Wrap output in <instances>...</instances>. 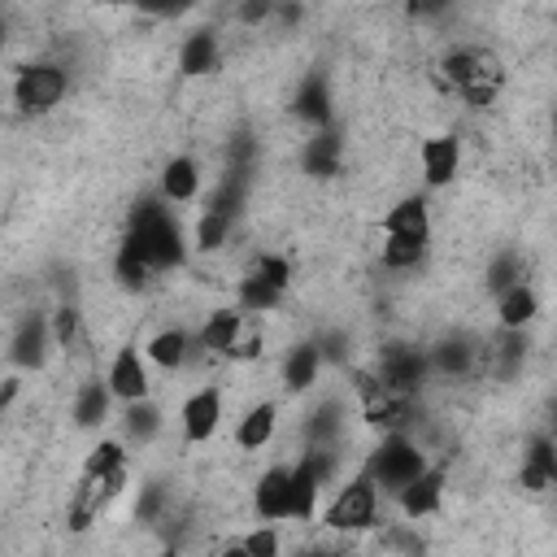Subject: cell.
Segmentation results:
<instances>
[{
	"label": "cell",
	"mask_w": 557,
	"mask_h": 557,
	"mask_svg": "<svg viewBox=\"0 0 557 557\" xmlns=\"http://www.w3.org/2000/svg\"><path fill=\"white\" fill-rule=\"evenodd\" d=\"M126 239L139 248V257L148 261V270H170L183 261L187 244H183V226L178 218L165 209L161 196H144L135 209H131V231Z\"/></svg>",
	"instance_id": "cell-1"
},
{
	"label": "cell",
	"mask_w": 557,
	"mask_h": 557,
	"mask_svg": "<svg viewBox=\"0 0 557 557\" xmlns=\"http://www.w3.org/2000/svg\"><path fill=\"white\" fill-rule=\"evenodd\" d=\"M70 91V74L61 61H26L13 74V109L26 117H44L52 113Z\"/></svg>",
	"instance_id": "cell-2"
},
{
	"label": "cell",
	"mask_w": 557,
	"mask_h": 557,
	"mask_svg": "<svg viewBox=\"0 0 557 557\" xmlns=\"http://www.w3.org/2000/svg\"><path fill=\"white\" fill-rule=\"evenodd\" d=\"M426 470V453L405 435V431H387L383 435V444L370 453V461H366V474L374 479V487L379 492H400L405 483H413L418 474Z\"/></svg>",
	"instance_id": "cell-3"
},
{
	"label": "cell",
	"mask_w": 557,
	"mask_h": 557,
	"mask_svg": "<svg viewBox=\"0 0 557 557\" xmlns=\"http://www.w3.org/2000/svg\"><path fill=\"white\" fill-rule=\"evenodd\" d=\"M374 518H379V487H374V479L366 470L352 474L335 492V500L326 505V513H322V522L331 531H366V527H374Z\"/></svg>",
	"instance_id": "cell-4"
},
{
	"label": "cell",
	"mask_w": 557,
	"mask_h": 557,
	"mask_svg": "<svg viewBox=\"0 0 557 557\" xmlns=\"http://www.w3.org/2000/svg\"><path fill=\"white\" fill-rule=\"evenodd\" d=\"M426 370H431V361H426V352L422 348H409V344H387L383 348V357H379V387L383 392H392V396H413L418 387H422V379H426Z\"/></svg>",
	"instance_id": "cell-5"
},
{
	"label": "cell",
	"mask_w": 557,
	"mask_h": 557,
	"mask_svg": "<svg viewBox=\"0 0 557 557\" xmlns=\"http://www.w3.org/2000/svg\"><path fill=\"white\" fill-rule=\"evenodd\" d=\"M326 474H331L326 448H309V453L292 466V518H296V522H313L318 496H322V487H326Z\"/></svg>",
	"instance_id": "cell-6"
},
{
	"label": "cell",
	"mask_w": 557,
	"mask_h": 557,
	"mask_svg": "<svg viewBox=\"0 0 557 557\" xmlns=\"http://www.w3.org/2000/svg\"><path fill=\"white\" fill-rule=\"evenodd\" d=\"M178 422H183V440H187V444L213 440V431L222 426V387H218V383L196 387V392L183 400Z\"/></svg>",
	"instance_id": "cell-7"
},
{
	"label": "cell",
	"mask_w": 557,
	"mask_h": 557,
	"mask_svg": "<svg viewBox=\"0 0 557 557\" xmlns=\"http://www.w3.org/2000/svg\"><path fill=\"white\" fill-rule=\"evenodd\" d=\"M104 387H109V396H113V400H122V405L148 400V366H144V357H139V348H135V344L117 348V357L109 361Z\"/></svg>",
	"instance_id": "cell-8"
},
{
	"label": "cell",
	"mask_w": 557,
	"mask_h": 557,
	"mask_svg": "<svg viewBox=\"0 0 557 557\" xmlns=\"http://www.w3.org/2000/svg\"><path fill=\"white\" fill-rule=\"evenodd\" d=\"M444 487H448V470L426 461V470H422L413 483H405V487L396 492V505H400V513L413 518V522H418V518H431V513H440V505H444Z\"/></svg>",
	"instance_id": "cell-9"
},
{
	"label": "cell",
	"mask_w": 557,
	"mask_h": 557,
	"mask_svg": "<svg viewBox=\"0 0 557 557\" xmlns=\"http://www.w3.org/2000/svg\"><path fill=\"white\" fill-rule=\"evenodd\" d=\"M252 509L265 522L292 518V466H270L252 487Z\"/></svg>",
	"instance_id": "cell-10"
},
{
	"label": "cell",
	"mask_w": 557,
	"mask_h": 557,
	"mask_svg": "<svg viewBox=\"0 0 557 557\" xmlns=\"http://www.w3.org/2000/svg\"><path fill=\"white\" fill-rule=\"evenodd\" d=\"M48 348H52V331H48V318L44 313H26L13 331V344H9V357L13 366H26V370H39L48 361Z\"/></svg>",
	"instance_id": "cell-11"
},
{
	"label": "cell",
	"mask_w": 557,
	"mask_h": 557,
	"mask_svg": "<svg viewBox=\"0 0 557 557\" xmlns=\"http://www.w3.org/2000/svg\"><path fill=\"white\" fill-rule=\"evenodd\" d=\"M440 70H444V78L453 83V91H470V87H479V83H496V70H492V61H487L479 48H453V52L440 61Z\"/></svg>",
	"instance_id": "cell-12"
},
{
	"label": "cell",
	"mask_w": 557,
	"mask_h": 557,
	"mask_svg": "<svg viewBox=\"0 0 557 557\" xmlns=\"http://www.w3.org/2000/svg\"><path fill=\"white\" fill-rule=\"evenodd\" d=\"M418 161H422V178L426 187H444L453 183L457 165H461V144L453 135H431L422 148H418Z\"/></svg>",
	"instance_id": "cell-13"
},
{
	"label": "cell",
	"mask_w": 557,
	"mask_h": 557,
	"mask_svg": "<svg viewBox=\"0 0 557 557\" xmlns=\"http://www.w3.org/2000/svg\"><path fill=\"white\" fill-rule=\"evenodd\" d=\"M292 113L300 122H309L313 131H326L331 126V87H326V74H305L296 96H292Z\"/></svg>",
	"instance_id": "cell-14"
},
{
	"label": "cell",
	"mask_w": 557,
	"mask_h": 557,
	"mask_svg": "<svg viewBox=\"0 0 557 557\" xmlns=\"http://www.w3.org/2000/svg\"><path fill=\"white\" fill-rule=\"evenodd\" d=\"M383 235L426 244V239H431V213H426V200H422V196H405L400 205H392L387 218H383Z\"/></svg>",
	"instance_id": "cell-15"
},
{
	"label": "cell",
	"mask_w": 557,
	"mask_h": 557,
	"mask_svg": "<svg viewBox=\"0 0 557 557\" xmlns=\"http://www.w3.org/2000/svg\"><path fill=\"white\" fill-rule=\"evenodd\" d=\"M196 196H200V165H196V157H187V152L170 157L165 170H161V200L165 205H187Z\"/></svg>",
	"instance_id": "cell-16"
},
{
	"label": "cell",
	"mask_w": 557,
	"mask_h": 557,
	"mask_svg": "<svg viewBox=\"0 0 557 557\" xmlns=\"http://www.w3.org/2000/svg\"><path fill=\"white\" fill-rule=\"evenodd\" d=\"M222 65V48H218V35L213 30H191L178 48V74L187 78H200V74H213Z\"/></svg>",
	"instance_id": "cell-17"
},
{
	"label": "cell",
	"mask_w": 557,
	"mask_h": 557,
	"mask_svg": "<svg viewBox=\"0 0 557 557\" xmlns=\"http://www.w3.org/2000/svg\"><path fill=\"white\" fill-rule=\"evenodd\" d=\"M339 157H344V144H339V135L326 126V131H313V135L305 139L300 165H305L313 178H335V174H339Z\"/></svg>",
	"instance_id": "cell-18"
},
{
	"label": "cell",
	"mask_w": 557,
	"mask_h": 557,
	"mask_svg": "<svg viewBox=\"0 0 557 557\" xmlns=\"http://www.w3.org/2000/svg\"><path fill=\"white\" fill-rule=\"evenodd\" d=\"M239 335H244V313L231 309V305H222V309H213V313L205 318V326H200V348L226 357Z\"/></svg>",
	"instance_id": "cell-19"
},
{
	"label": "cell",
	"mask_w": 557,
	"mask_h": 557,
	"mask_svg": "<svg viewBox=\"0 0 557 557\" xmlns=\"http://www.w3.org/2000/svg\"><path fill=\"white\" fill-rule=\"evenodd\" d=\"M518 479H522L527 492H544V487L557 479V457H553V440H548V435H535V440H531Z\"/></svg>",
	"instance_id": "cell-20"
},
{
	"label": "cell",
	"mask_w": 557,
	"mask_h": 557,
	"mask_svg": "<svg viewBox=\"0 0 557 557\" xmlns=\"http://www.w3.org/2000/svg\"><path fill=\"white\" fill-rule=\"evenodd\" d=\"M496 313H500V326H505V331H522V326L540 313V296H535V287H531V283H513L509 292H500Z\"/></svg>",
	"instance_id": "cell-21"
},
{
	"label": "cell",
	"mask_w": 557,
	"mask_h": 557,
	"mask_svg": "<svg viewBox=\"0 0 557 557\" xmlns=\"http://www.w3.org/2000/svg\"><path fill=\"white\" fill-rule=\"evenodd\" d=\"M318 374H322V352H318L313 344H296V348H287V357H283V383H287V392H305V387H313Z\"/></svg>",
	"instance_id": "cell-22"
},
{
	"label": "cell",
	"mask_w": 557,
	"mask_h": 557,
	"mask_svg": "<svg viewBox=\"0 0 557 557\" xmlns=\"http://www.w3.org/2000/svg\"><path fill=\"white\" fill-rule=\"evenodd\" d=\"M274 422H278V405H274V400L252 405V409L239 418V426H235V444H239V448H265L270 435H274Z\"/></svg>",
	"instance_id": "cell-23"
},
{
	"label": "cell",
	"mask_w": 557,
	"mask_h": 557,
	"mask_svg": "<svg viewBox=\"0 0 557 557\" xmlns=\"http://www.w3.org/2000/svg\"><path fill=\"white\" fill-rule=\"evenodd\" d=\"M244 196H248V170H226L218 183H213V191H209V205L205 209H213V213H222V218H239V209H244Z\"/></svg>",
	"instance_id": "cell-24"
},
{
	"label": "cell",
	"mask_w": 557,
	"mask_h": 557,
	"mask_svg": "<svg viewBox=\"0 0 557 557\" xmlns=\"http://www.w3.org/2000/svg\"><path fill=\"white\" fill-rule=\"evenodd\" d=\"M187 348H191V335L183 331V326H165V331H157L152 339H148V361L152 366H161V370H178L183 361H187Z\"/></svg>",
	"instance_id": "cell-25"
},
{
	"label": "cell",
	"mask_w": 557,
	"mask_h": 557,
	"mask_svg": "<svg viewBox=\"0 0 557 557\" xmlns=\"http://www.w3.org/2000/svg\"><path fill=\"white\" fill-rule=\"evenodd\" d=\"M109 405H113V396H109L104 379H91V383H83L78 396H74V422L91 431V426H100V422L109 418Z\"/></svg>",
	"instance_id": "cell-26"
},
{
	"label": "cell",
	"mask_w": 557,
	"mask_h": 557,
	"mask_svg": "<svg viewBox=\"0 0 557 557\" xmlns=\"http://www.w3.org/2000/svg\"><path fill=\"white\" fill-rule=\"evenodd\" d=\"M122 466H126V444L122 440H100L83 461V483H96V479H104Z\"/></svg>",
	"instance_id": "cell-27"
},
{
	"label": "cell",
	"mask_w": 557,
	"mask_h": 557,
	"mask_svg": "<svg viewBox=\"0 0 557 557\" xmlns=\"http://www.w3.org/2000/svg\"><path fill=\"white\" fill-rule=\"evenodd\" d=\"M113 274H117V283H122L126 292H139L152 270H148V261L139 257V248H135L131 239H122V244H117V257H113Z\"/></svg>",
	"instance_id": "cell-28"
},
{
	"label": "cell",
	"mask_w": 557,
	"mask_h": 557,
	"mask_svg": "<svg viewBox=\"0 0 557 557\" xmlns=\"http://www.w3.org/2000/svg\"><path fill=\"white\" fill-rule=\"evenodd\" d=\"M426 361H431V370H440V374H466V370L474 366V348H470L466 339H444V344H435V348L426 352Z\"/></svg>",
	"instance_id": "cell-29"
},
{
	"label": "cell",
	"mask_w": 557,
	"mask_h": 557,
	"mask_svg": "<svg viewBox=\"0 0 557 557\" xmlns=\"http://www.w3.org/2000/svg\"><path fill=\"white\" fill-rule=\"evenodd\" d=\"M122 426H126V435H131V440L148 444V440L161 431V409H157L152 400H135V405H126V413H122Z\"/></svg>",
	"instance_id": "cell-30"
},
{
	"label": "cell",
	"mask_w": 557,
	"mask_h": 557,
	"mask_svg": "<svg viewBox=\"0 0 557 557\" xmlns=\"http://www.w3.org/2000/svg\"><path fill=\"white\" fill-rule=\"evenodd\" d=\"M231 218H222V213H213V209H205L200 218H196V235H191V244L200 248V252H218L222 244H226V235H231Z\"/></svg>",
	"instance_id": "cell-31"
},
{
	"label": "cell",
	"mask_w": 557,
	"mask_h": 557,
	"mask_svg": "<svg viewBox=\"0 0 557 557\" xmlns=\"http://www.w3.org/2000/svg\"><path fill=\"white\" fill-rule=\"evenodd\" d=\"M422 257H426V244L383 235V265H387V270H413Z\"/></svg>",
	"instance_id": "cell-32"
},
{
	"label": "cell",
	"mask_w": 557,
	"mask_h": 557,
	"mask_svg": "<svg viewBox=\"0 0 557 557\" xmlns=\"http://www.w3.org/2000/svg\"><path fill=\"white\" fill-rule=\"evenodd\" d=\"M278 296H283V292H274L270 283L244 274V283H239V313H265V309L278 305Z\"/></svg>",
	"instance_id": "cell-33"
},
{
	"label": "cell",
	"mask_w": 557,
	"mask_h": 557,
	"mask_svg": "<svg viewBox=\"0 0 557 557\" xmlns=\"http://www.w3.org/2000/svg\"><path fill=\"white\" fill-rule=\"evenodd\" d=\"M252 278H261V283H270L274 292H283L287 283H292V265H287V257H274V252H261L257 261H252V270H248Z\"/></svg>",
	"instance_id": "cell-34"
},
{
	"label": "cell",
	"mask_w": 557,
	"mask_h": 557,
	"mask_svg": "<svg viewBox=\"0 0 557 557\" xmlns=\"http://www.w3.org/2000/svg\"><path fill=\"white\" fill-rule=\"evenodd\" d=\"M513 283H527V278H522V261H518L513 252H505V257L492 261V270H487V287L500 296V292H509Z\"/></svg>",
	"instance_id": "cell-35"
},
{
	"label": "cell",
	"mask_w": 557,
	"mask_h": 557,
	"mask_svg": "<svg viewBox=\"0 0 557 557\" xmlns=\"http://www.w3.org/2000/svg\"><path fill=\"white\" fill-rule=\"evenodd\" d=\"M239 548H244L248 557H278V527H274V522L252 527V531L239 540Z\"/></svg>",
	"instance_id": "cell-36"
},
{
	"label": "cell",
	"mask_w": 557,
	"mask_h": 557,
	"mask_svg": "<svg viewBox=\"0 0 557 557\" xmlns=\"http://www.w3.org/2000/svg\"><path fill=\"white\" fill-rule=\"evenodd\" d=\"M48 331H52V348H74V339H78V309H57L52 313V322H48Z\"/></svg>",
	"instance_id": "cell-37"
},
{
	"label": "cell",
	"mask_w": 557,
	"mask_h": 557,
	"mask_svg": "<svg viewBox=\"0 0 557 557\" xmlns=\"http://www.w3.org/2000/svg\"><path fill=\"white\" fill-rule=\"evenodd\" d=\"M335 413H339L335 405H322V409L313 413V422H309V435H313V440H331V435L339 431V418H335Z\"/></svg>",
	"instance_id": "cell-38"
},
{
	"label": "cell",
	"mask_w": 557,
	"mask_h": 557,
	"mask_svg": "<svg viewBox=\"0 0 557 557\" xmlns=\"http://www.w3.org/2000/svg\"><path fill=\"white\" fill-rule=\"evenodd\" d=\"M226 357H235V361H252V357H261V335H239L235 348H231Z\"/></svg>",
	"instance_id": "cell-39"
},
{
	"label": "cell",
	"mask_w": 557,
	"mask_h": 557,
	"mask_svg": "<svg viewBox=\"0 0 557 557\" xmlns=\"http://www.w3.org/2000/svg\"><path fill=\"white\" fill-rule=\"evenodd\" d=\"M161 500H165V492H161V487H148V492L139 496V509H135V513H139L144 522H152V518H157V509H161Z\"/></svg>",
	"instance_id": "cell-40"
},
{
	"label": "cell",
	"mask_w": 557,
	"mask_h": 557,
	"mask_svg": "<svg viewBox=\"0 0 557 557\" xmlns=\"http://www.w3.org/2000/svg\"><path fill=\"white\" fill-rule=\"evenodd\" d=\"M270 13H274V4L257 0V4H244V9H239V22H261V17H270Z\"/></svg>",
	"instance_id": "cell-41"
},
{
	"label": "cell",
	"mask_w": 557,
	"mask_h": 557,
	"mask_svg": "<svg viewBox=\"0 0 557 557\" xmlns=\"http://www.w3.org/2000/svg\"><path fill=\"white\" fill-rule=\"evenodd\" d=\"M13 396H17V379H4V387H0V409H4Z\"/></svg>",
	"instance_id": "cell-42"
},
{
	"label": "cell",
	"mask_w": 557,
	"mask_h": 557,
	"mask_svg": "<svg viewBox=\"0 0 557 557\" xmlns=\"http://www.w3.org/2000/svg\"><path fill=\"white\" fill-rule=\"evenodd\" d=\"M296 557H344V553H335V548H305V553H296Z\"/></svg>",
	"instance_id": "cell-43"
},
{
	"label": "cell",
	"mask_w": 557,
	"mask_h": 557,
	"mask_svg": "<svg viewBox=\"0 0 557 557\" xmlns=\"http://www.w3.org/2000/svg\"><path fill=\"white\" fill-rule=\"evenodd\" d=\"M218 557H248V553H244V548H239V540H235V544H226Z\"/></svg>",
	"instance_id": "cell-44"
},
{
	"label": "cell",
	"mask_w": 557,
	"mask_h": 557,
	"mask_svg": "<svg viewBox=\"0 0 557 557\" xmlns=\"http://www.w3.org/2000/svg\"><path fill=\"white\" fill-rule=\"evenodd\" d=\"M4 35H9V26H4V17H0V48H4Z\"/></svg>",
	"instance_id": "cell-45"
},
{
	"label": "cell",
	"mask_w": 557,
	"mask_h": 557,
	"mask_svg": "<svg viewBox=\"0 0 557 557\" xmlns=\"http://www.w3.org/2000/svg\"><path fill=\"white\" fill-rule=\"evenodd\" d=\"M157 557H178V553H174V548H165V553H157Z\"/></svg>",
	"instance_id": "cell-46"
}]
</instances>
